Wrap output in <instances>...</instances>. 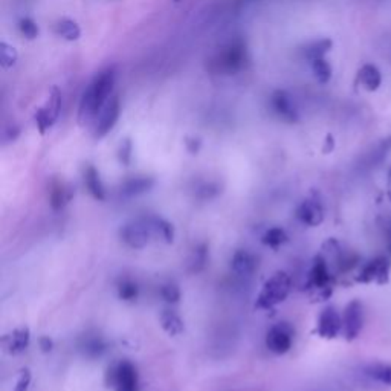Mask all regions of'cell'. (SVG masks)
Wrapping results in <instances>:
<instances>
[{
  "mask_svg": "<svg viewBox=\"0 0 391 391\" xmlns=\"http://www.w3.org/2000/svg\"><path fill=\"white\" fill-rule=\"evenodd\" d=\"M317 332L321 338L326 339H333L339 333H342V317L333 306L326 307L320 313Z\"/></svg>",
  "mask_w": 391,
  "mask_h": 391,
  "instance_id": "10",
  "label": "cell"
},
{
  "mask_svg": "<svg viewBox=\"0 0 391 391\" xmlns=\"http://www.w3.org/2000/svg\"><path fill=\"white\" fill-rule=\"evenodd\" d=\"M366 375L375 382L391 387V364H370L368 367H366Z\"/></svg>",
  "mask_w": 391,
  "mask_h": 391,
  "instance_id": "23",
  "label": "cell"
},
{
  "mask_svg": "<svg viewBox=\"0 0 391 391\" xmlns=\"http://www.w3.org/2000/svg\"><path fill=\"white\" fill-rule=\"evenodd\" d=\"M80 348L89 358H97L106 352V342L100 335H86L80 342Z\"/></svg>",
  "mask_w": 391,
  "mask_h": 391,
  "instance_id": "19",
  "label": "cell"
},
{
  "mask_svg": "<svg viewBox=\"0 0 391 391\" xmlns=\"http://www.w3.org/2000/svg\"><path fill=\"white\" fill-rule=\"evenodd\" d=\"M121 115V104H120V98L118 97H112L111 101L107 102L106 107L102 109L101 113L98 115L97 118V124H95L93 129V135L97 139L104 138L109 133L112 132L113 127L116 126V122L120 120Z\"/></svg>",
  "mask_w": 391,
  "mask_h": 391,
  "instance_id": "8",
  "label": "cell"
},
{
  "mask_svg": "<svg viewBox=\"0 0 391 391\" xmlns=\"http://www.w3.org/2000/svg\"><path fill=\"white\" fill-rule=\"evenodd\" d=\"M19 31H20V34H22L25 38H28V40H36L38 37V34H40L38 25L30 17H25V19L20 20V22H19Z\"/></svg>",
  "mask_w": 391,
  "mask_h": 391,
  "instance_id": "33",
  "label": "cell"
},
{
  "mask_svg": "<svg viewBox=\"0 0 391 391\" xmlns=\"http://www.w3.org/2000/svg\"><path fill=\"white\" fill-rule=\"evenodd\" d=\"M332 46H333V42L331 38H320V40H315V42L312 43H309L303 49V54L309 61H313L317 58H324L326 54L332 49Z\"/></svg>",
  "mask_w": 391,
  "mask_h": 391,
  "instance_id": "24",
  "label": "cell"
},
{
  "mask_svg": "<svg viewBox=\"0 0 391 391\" xmlns=\"http://www.w3.org/2000/svg\"><path fill=\"white\" fill-rule=\"evenodd\" d=\"M153 185H155V181L152 179V177L136 176L122 183L121 194L124 197H136L139 194L147 193L148 190H152Z\"/></svg>",
  "mask_w": 391,
  "mask_h": 391,
  "instance_id": "16",
  "label": "cell"
},
{
  "mask_svg": "<svg viewBox=\"0 0 391 391\" xmlns=\"http://www.w3.org/2000/svg\"><path fill=\"white\" fill-rule=\"evenodd\" d=\"M121 240L133 249H142L155 236L152 217H139L126 223L120 231Z\"/></svg>",
  "mask_w": 391,
  "mask_h": 391,
  "instance_id": "3",
  "label": "cell"
},
{
  "mask_svg": "<svg viewBox=\"0 0 391 391\" xmlns=\"http://www.w3.org/2000/svg\"><path fill=\"white\" fill-rule=\"evenodd\" d=\"M175 2H179V0H175Z\"/></svg>",
  "mask_w": 391,
  "mask_h": 391,
  "instance_id": "42",
  "label": "cell"
},
{
  "mask_svg": "<svg viewBox=\"0 0 391 391\" xmlns=\"http://www.w3.org/2000/svg\"><path fill=\"white\" fill-rule=\"evenodd\" d=\"M161 326L168 335L176 336L183 332V321L173 311H164L161 313Z\"/></svg>",
  "mask_w": 391,
  "mask_h": 391,
  "instance_id": "25",
  "label": "cell"
},
{
  "mask_svg": "<svg viewBox=\"0 0 391 391\" xmlns=\"http://www.w3.org/2000/svg\"><path fill=\"white\" fill-rule=\"evenodd\" d=\"M271 109L280 120L286 122L298 121L297 107H295L291 95L286 91H276L271 95Z\"/></svg>",
  "mask_w": 391,
  "mask_h": 391,
  "instance_id": "11",
  "label": "cell"
},
{
  "mask_svg": "<svg viewBox=\"0 0 391 391\" xmlns=\"http://www.w3.org/2000/svg\"><path fill=\"white\" fill-rule=\"evenodd\" d=\"M208 260V254H207V246H199V248L194 249L193 256H191L190 260V269L191 272H199L203 269V266L207 265Z\"/></svg>",
  "mask_w": 391,
  "mask_h": 391,
  "instance_id": "32",
  "label": "cell"
},
{
  "mask_svg": "<svg viewBox=\"0 0 391 391\" xmlns=\"http://www.w3.org/2000/svg\"><path fill=\"white\" fill-rule=\"evenodd\" d=\"M297 219L307 226H318L324 221V208L317 199H307L297 208Z\"/></svg>",
  "mask_w": 391,
  "mask_h": 391,
  "instance_id": "12",
  "label": "cell"
},
{
  "mask_svg": "<svg viewBox=\"0 0 391 391\" xmlns=\"http://www.w3.org/2000/svg\"><path fill=\"white\" fill-rule=\"evenodd\" d=\"M387 188H388V196L391 197V168L388 170V176H387Z\"/></svg>",
  "mask_w": 391,
  "mask_h": 391,
  "instance_id": "41",
  "label": "cell"
},
{
  "mask_svg": "<svg viewBox=\"0 0 391 391\" xmlns=\"http://www.w3.org/2000/svg\"><path fill=\"white\" fill-rule=\"evenodd\" d=\"M333 147H335V141H333V136H332V135H327V138H326V148H324V153L332 152Z\"/></svg>",
  "mask_w": 391,
  "mask_h": 391,
  "instance_id": "40",
  "label": "cell"
},
{
  "mask_svg": "<svg viewBox=\"0 0 391 391\" xmlns=\"http://www.w3.org/2000/svg\"><path fill=\"white\" fill-rule=\"evenodd\" d=\"M56 34L66 42H77L81 37V28L72 19H61L56 23Z\"/></svg>",
  "mask_w": 391,
  "mask_h": 391,
  "instance_id": "21",
  "label": "cell"
},
{
  "mask_svg": "<svg viewBox=\"0 0 391 391\" xmlns=\"http://www.w3.org/2000/svg\"><path fill=\"white\" fill-rule=\"evenodd\" d=\"M107 383L115 391H139L138 370L130 361H120L109 368Z\"/></svg>",
  "mask_w": 391,
  "mask_h": 391,
  "instance_id": "4",
  "label": "cell"
},
{
  "mask_svg": "<svg viewBox=\"0 0 391 391\" xmlns=\"http://www.w3.org/2000/svg\"><path fill=\"white\" fill-rule=\"evenodd\" d=\"M391 153V136H387L386 139H382L377 146L373 147L372 152L366 156L367 167H377L387 159L388 155Z\"/></svg>",
  "mask_w": 391,
  "mask_h": 391,
  "instance_id": "20",
  "label": "cell"
},
{
  "mask_svg": "<svg viewBox=\"0 0 391 391\" xmlns=\"http://www.w3.org/2000/svg\"><path fill=\"white\" fill-rule=\"evenodd\" d=\"M85 183H86V188L89 190V193L92 194V197L97 199V201H104L106 190H104V185H102L101 182V177H100L97 168L89 166L85 170Z\"/></svg>",
  "mask_w": 391,
  "mask_h": 391,
  "instance_id": "18",
  "label": "cell"
},
{
  "mask_svg": "<svg viewBox=\"0 0 391 391\" xmlns=\"http://www.w3.org/2000/svg\"><path fill=\"white\" fill-rule=\"evenodd\" d=\"M262 242L271 248H278L280 245L287 242V234L283 228H271L263 234Z\"/></svg>",
  "mask_w": 391,
  "mask_h": 391,
  "instance_id": "28",
  "label": "cell"
},
{
  "mask_svg": "<svg viewBox=\"0 0 391 391\" xmlns=\"http://www.w3.org/2000/svg\"><path fill=\"white\" fill-rule=\"evenodd\" d=\"M390 271H391V260L388 257H375L370 260L368 263L361 267V271L356 277V281L359 283L368 284H386L390 280Z\"/></svg>",
  "mask_w": 391,
  "mask_h": 391,
  "instance_id": "6",
  "label": "cell"
},
{
  "mask_svg": "<svg viewBox=\"0 0 391 391\" xmlns=\"http://www.w3.org/2000/svg\"><path fill=\"white\" fill-rule=\"evenodd\" d=\"M150 217H152L155 236H159L161 238H164L168 243L173 242V238H175L173 225L167 221H164V219H161V217H155V216H150Z\"/></svg>",
  "mask_w": 391,
  "mask_h": 391,
  "instance_id": "27",
  "label": "cell"
},
{
  "mask_svg": "<svg viewBox=\"0 0 391 391\" xmlns=\"http://www.w3.org/2000/svg\"><path fill=\"white\" fill-rule=\"evenodd\" d=\"M30 383H31V372L28 368H25V370H22V373H20V376H19L14 391H28Z\"/></svg>",
  "mask_w": 391,
  "mask_h": 391,
  "instance_id": "36",
  "label": "cell"
},
{
  "mask_svg": "<svg viewBox=\"0 0 391 391\" xmlns=\"http://www.w3.org/2000/svg\"><path fill=\"white\" fill-rule=\"evenodd\" d=\"M359 85L368 92H376L382 85V74L375 65H364L358 72Z\"/></svg>",
  "mask_w": 391,
  "mask_h": 391,
  "instance_id": "17",
  "label": "cell"
},
{
  "mask_svg": "<svg viewBox=\"0 0 391 391\" xmlns=\"http://www.w3.org/2000/svg\"><path fill=\"white\" fill-rule=\"evenodd\" d=\"M40 347H42L43 352H51L52 341L49 338H42V339H40Z\"/></svg>",
  "mask_w": 391,
  "mask_h": 391,
  "instance_id": "39",
  "label": "cell"
},
{
  "mask_svg": "<svg viewBox=\"0 0 391 391\" xmlns=\"http://www.w3.org/2000/svg\"><path fill=\"white\" fill-rule=\"evenodd\" d=\"M364 327V306L361 301L353 300L346 306L342 313V335L347 341H353L359 336Z\"/></svg>",
  "mask_w": 391,
  "mask_h": 391,
  "instance_id": "7",
  "label": "cell"
},
{
  "mask_svg": "<svg viewBox=\"0 0 391 391\" xmlns=\"http://www.w3.org/2000/svg\"><path fill=\"white\" fill-rule=\"evenodd\" d=\"M34 120H36V124H37V129H38V132L45 135L47 130H49L54 124H56V120L52 118V116L49 115V112L46 111L45 106L43 107H40L37 109V112L36 115H34Z\"/></svg>",
  "mask_w": 391,
  "mask_h": 391,
  "instance_id": "30",
  "label": "cell"
},
{
  "mask_svg": "<svg viewBox=\"0 0 391 391\" xmlns=\"http://www.w3.org/2000/svg\"><path fill=\"white\" fill-rule=\"evenodd\" d=\"M17 58L19 54L14 46H11L6 42L0 43V61H2L5 69H10V67L14 66L17 63Z\"/></svg>",
  "mask_w": 391,
  "mask_h": 391,
  "instance_id": "29",
  "label": "cell"
},
{
  "mask_svg": "<svg viewBox=\"0 0 391 391\" xmlns=\"http://www.w3.org/2000/svg\"><path fill=\"white\" fill-rule=\"evenodd\" d=\"M115 83H116L115 67H106L104 71H101L95 75L80 100L78 121L81 124L97 121L98 115L112 98Z\"/></svg>",
  "mask_w": 391,
  "mask_h": 391,
  "instance_id": "1",
  "label": "cell"
},
{
  "mask_svg": "<svg viewBox=\"0 0 391 391\" xmlns=\"http://www.w3.org/2000/svg\"><path fill=\"white\" fill-rule=\"evenodd\" d=\"M30 339H31V335H30L28 328L20 327V328H16V331L12 332L11 335L5 336L3 344L10 353L17 355V353H22L23 350L28 348Z\"/></svg>",
  "mask_w": 391,
  "mask_h": 391,
  "instance_id": "15",
  "label": "cell"
},
{
  "mask_svg": "<svg viewBox=\"0 0 391 391\" xmlns=\"http://www.w3.org/2000/svg\"><path fill=\"white\" fill-rule=\"evenodd\" d=\"M293 341V331L287 322H280L271 327L266 336V346L276 355H284L291 350Z\"/></svg>",
  "mask_w": 391,
  "mask_h": 391,
  "instance_id": "9",
  "label": "cell"
},
{
  "mask_svg": "<svg viewBox=\"0 0 391 391\" xmlns=\"http://www.w3.org/2000/svg\"><path fill=\"white\" fill-rule=\"evenodd\" d=\"M161 295H162V298L167 301V303H177V301H179V298H181V291L176 284L168 283V284L161 287Z\"/></svg>",
  "mask_w": 391,
  "mask_h": 391,
  "instance_id": "35",
  "label": "cell"
},
{
  "mask_svg": "<svg viewBox=\"0 0 391 391\" xmlns=\"http://www.w3.org/2000/svg\"><path fill=\"white\" fill-rule=\"evenodd\" d=\"M332 283V276L331 271H328L327 262L322 257L315 258V263L312 266L311 277H309V284L315 289H327Z\"/></svg>",
  "mask_w": 391,
  "mask_h": 391,
  "instance_id": "13",
  "label": "cell"
},
{
  "mask_svg": "<svg viewBox=\"0 0 391 391\" xmlns=\"http://www.w3.org/2000/svg\"><path fill=\"white\" fill-rule=\"evenodd\" d=\"M383 234H386V245H387V249L391 254V221H388L386 223V228H383Z\"/></svg>",
  "mask_w": 391,
  "mask_h": 391,
  "instance_id": "38",
  "label": "cell"
},
{
  "mask_svg": "<svg viewBox=\"0 0 391 391\" xmlns=\"http://www.w3.org/2000/svg\"><path fill=\"white\" fill-rule=\"evenodd\" d=\"M245 60H246L245 45L240 42L231 43L228 47H225L214 60H212V69H214L217 74H225V75L236 74L243 67Z\"/></svg>",
  "mask_w": 391,
  "mask_h": 391,
  "instance_id": "5",
  "label": "cell"
},
{
  "mask_svg": "<svg viewBox=\"0 0 391 391\" xmlns=\"http://www.w3.org/2000/svg\"><path fill=\"white\" fill-rule=\"evenodd\" d=\"M45 109L47 112H49V115L52 116L54 120H58V116H60V111H61V93L57 87H52V91L49 93V98H47L46 101V104H45Z\"/></svg>",
  "mask_w": 391,
  "mask_h": 391,
  "instance_id": "31",
  "label": "cell"
},
{
  "mask_svg": "<svg viewBox=\"0 0 391 391\" xmlns=\"http://www.w3.org/2000/svg\"><path fill=\"white\" fill-rule=\"evenodd\" d=\"M311 63L315 80H317L320 85H327L332 78V66L328 65V61L326 58H317L311 61Z\"/></svg>",
  "mask_w": 391,
  "mask_h": 391,
  "instance_id": "26",
  "label": "cell"
},
{
  "mask_svg": "<svg viewBox=\"0 0 391 391\" xmlns=\"http://www.w3.org/2000/svg\"><path fill=\"white\" fill-rule=\"evenodd\" d=\"M257 258L252 256L251 252L245 251V249H240L234 254V257L231 260V266L237 276H242V277H248L251 273L256 272L257 269Z\"/></svg>",
  "mask_w": 391,
  "mask_h": 391,
  "instance_id": "14",
  "label": "cell"
},
{
  "mask_svg": "<svg viewBox=\"0 0 391 391\" xmlns=\"http://www.w3.org/2000/svg\"><path fill=\"white\" fill-rule=\"evenodd\" d=\"M72 199V191L63 182H56L52 185L49 193V202L54 210H61Z\"/></svg>",
  "mask_w": 391,
  "mask_h": 391,
  "instance_id": "22",
  "label": "cell"
},
{
  "mask_svg": "<svg viewBox=\"0 0 391 391\" xmlns=\"http://www.w3.org/2000/svg\"><path fill=\"white\" fill-rule=\"evenodd\" d=\"M292 281L286 272H276L266 281L262 292L258 293L257 307L258 309H272L277 304L283 303L291 292Z\"/></svg>",
  "mask_w": 391,
  "mask_h": 391,
  "instance_id": "2",
  "label": "cell"
},
{
  "mask_svg": "<svg viewBox=\"0 0 391 391\" xmlns=\"http://www.w3.org/2000/svg\"><path fill=\"white\" fill-rule=\"evenodd\" d=\"M130 159H132V144L126 139L120 147V161L127 166V164H130Z\"/></svg>",
  "mask_w": 391,
  "mask_h": 391,
  "instance_id": "37",
  "label": "cell"
},
{
  "mask_svg": "<svg viewBox=\"0 0 391 391\" xmlns=\"http://www.w3.org/2000/svg\"><path fill=\"white\" fill-rule=\"evenodd\" d=\"M120 298L124 301H133L138 297V286L132 280H122L118 286Z\"/></svg>",
  "mask_w": 391,
  "mask_h": 391,
  "instance_id": "34",
  "label": "cell"
}]
</instances>
